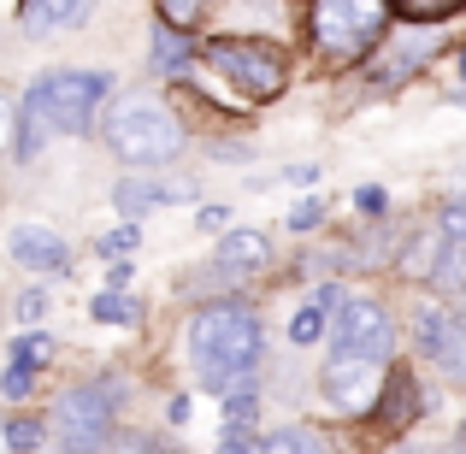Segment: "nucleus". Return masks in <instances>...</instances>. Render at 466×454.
Instances as JSON below:
<instances>
[{
    "label": "nucleus",
    "mask_w": 466,
    "mask_h": 454,
    "mask_svg": "<svg viewBox=\"0 0 466 454\" xmlns=\"http://www.w3.org/2000/svg\"><path fill=\"white\" fill-rule=\"evenodd\" d=\"M106 95H113V77H106V71H83V66L42 71V77L18 95V113H12V154L30 159L47 136H89Z\"/></svg>",
    "instance_id": "nucleus-1"
},
{
    "label": "nucleus",
    "mask_w": 466,
    "mask_h": 454,
    "mask_svg": "<svg viewBox=\"0 0 466 454\" xmlns=\"http://www.w3.org/2000/svg\"><path fill=\"white\" fill-rule=\"evenodd\" d=\"M183 348H189L195 384L237 396V389H248V378L260 372L266 337H260V318H254V307L242 301V296H230V301H213V307H201V313L189 318V337H183Z\"/></svg>",
    "instance_id": "nucleus-2"
},
{
    "label": "nucleus",
    "mask_w": 466,
    "mask_h": 454,
    "mask_svg": "<svg viewBox=\"0 0 466 454\" xmlns=\"http://www.w3.org/2000/svg\"><path fill=\"white\" fill-rule=\"evenodd\" d=\"M101 136H106V148L125 159V166H137V171L171 166V159L183 154L177 113H171L166 101H154V95H118L113 113L101 118Z\"/></svg>",
    "instance_id": "nucleus-3"
},
{
    "label": "nucleus",
    "mask_w": 466,
    "mask_h": 454,
    "mask_svg": "<svg viewBox=\"0 0 466 454\" xmlns=\"http://www.w3.org/2000/svg\"><path fill=\"white\" fill-rule=\"evenodd\" d=\"M390 0H313L308 6V30L313 47L330 66H354L360 54L390 42Z\"/></svg>",
    "instance_id": "nucleus-4"
},
{
    "label": "nucleus",
    "mask_w": 466,
    "mask_h": 454,
    "mask_svg": "<svg viewBox=\"0 0 466 454\" xmlns=\"http://www.w3.org/2000/svg\"><path fill=\"white\" fill-rule=\"evenodd\" d=\"M207 66L242 101H278L289 89V54L266 35H218V42H207Z\"/></svg>",
    "instance_id": "nucleus-5"
},
{
    "label": "nucleus",
    "mask_w": 466,
    "mask_h": 454,
    "mask_svg": "<svg viewBox=\"0 0 466 454\" xmlns=\"http://www.w3.org/2000/svg\"><path fill=\"white\" fill-rule=\"evenodd\" d=\"M330 354H354V360L390 366V354H396V318H390V307L372 301V296H354L330 318Z\"/></svg>",
    "instance_id": "nucleus-6"
},
{
    "label": "nucleus",
    "mask_w": 466,
    "mask_h": 454,
    "mask_svg": "<svg viewBox=\"0 0 466 454\" xmlns=\"http://www.w3.org/2000/svg\"><path fill=\"white\" fill-rule=\"evenodd\" d=\"M47 431L59 437V449H66V454H101L106 437H113V401H106V389H89V384L66 389Z\"/></svg>",
    "instance_id": "nucleus-7"
},
{
    "label": "nucleus",
    "mask_w": 466,
    "mask_h": 454,
    "mask_svg": "<svg viewBox=\"0 0 466 454\" xmlns=\"http://www.w3.org/2000/svg\"><path fill=\"white\" fill-rule=\"evenodd\" d=\"M413 337L431 354V366L449 384H466V313L461 307H420L413 313Z\"/></svg>",
    "instance_id": "nucleus-8"
},
{
    "label": "nucleus",
    "mask_w": 466,
    "mask_h": 454,
    "mask_svg": "<svg viewBox=\"0 0 466 454\" xmlns=\"http://www.w3.org/2000/svg\"><path fill=\"white\" fill-rule=\"evenodd\" d=\"M266 266H272V237L242 225V230H225V242H218V254H213V272L183 277V289H201V284H242V277H260Z\"/></svg>",
    "instance_id": "nucleus-9"
},
{
    "label": "nucleus",
    "mask_w": 466,
    "mask_h": 454,
    "mask_svg": "<svg viewBox=\"0 0 466 454\" xmlns=\"http://www.w3.org/2000/svg\"><path fill=\"white\" fill-rule=\"evenodd\" d=\"M325 396L342 413H366L372 401H384V366L378 360H354V354H325V372H319Z\"/></svg>",
    "instance_id": "nucleus-10"
},
{
    "label": "nucleus",
    "mask_w": 466,
    "mask_h": 454,
    "mask_svg": "<svg viewBox=\"0 0 466 454\" xmlns=\"http://www.w3.org/2000/svg\"><path fill=\"white\" fill-rule=\"evenodd\" d=\"M6 254L24 266V272H47V277L71 272V242L59 237V230H47V225H12Z\"/></svg>",
    "instance_id": "nucleus-11"
},
{
    "label": "nucleus",
    "mask_w": 466,
    "mask_h": 454,
    "mask_svg": "<svg viewBox=\"0 0 466 454\" xmlns=\"http://www.w3.org/2000/svg\"><path fill=\"white\" fill-rule=\"evenodd\" d=\"M443 47V24H408V30L390 42V54L372 66V83H401V77H413V71L425 66V59Z\"/></svg>",
    "instance_id": "nucleus-12"
},
{
    "label": "nucleus",
    "mask_w": 466,
    "mask_h": 454,
    "mask_svg": "<svg viewBox=\"0 0 466 454\" xmlns=\"http://www.w3.org/2000/svg\"><path fill=\"white\" fill-rule=\"evenodd\" d=\"M189 195H195V177L189 183H154V177H125V183H118V189H113V207H118V213H125V225H137V218L142 213H154V207H177V201H189Z\"/></svg>",
    "instance_id": "nucleus-13"
},
{
    "label": "nucleus",
    "mask_w": 466,
    "mask_h": 454,
    "mask_svg": "<svg viewBox=\"0 0 466 454\" xmlns=\"http://www.w3.org/2000/svg\"><path fill=\"white\" fill-rule=\"evenodd\" d=\"M89 12H95V0H24V35L77 30Z\"/></svg>",
    "instance_id": "nucleus-14"
},
{
    "label": "nucleus",
    "mask_w": 466,
    "mask_h": 454,
    "mask_svg": "<svg viewBox=\"0 0 466 454\" xmlns=\"http://www.w3.org/2000/svg\"><path fill=\"white\" fill-rule=\"evenodd\" d=\"M378 408H384V431H401V425H408V419H420V413L431 408V401H420L413 378L396 366V372H390V384H384V401H378Z\"/></svg>",
    "instance_id": "nucleus-15"
},
{
    "label": "nucleus",
    "mask_w": 466,
    "mask_h": 454,
    "mask_svg": "<svg viewBox=\"0 0 466 454\" xmlns=\"http://www.w3.org/2000/svg\"><path fill=\"white\" fill-rule=\"evenodd\" d=\"M195 42L183 30H171V24H154V71L159 77H183V66H189Z\"/></svg>",
    "instance_id": "nucleus-16"
},
{
    "label": "nucleus",
    "mask_w": 466,
    "mask_h": 454,
    "mask_svg": "<svg viewBox=\"0 0 466 454\" xmlns=\"http://www.w3.org/2000/svg\"><path fill=\"white\" fill-rule=\"evenodd\" d=\"M443 248H449L443 230H437V237H413L408 248H401V272H408V277H425V284H431V272H437V260H443Z\"/></svg>",
    "instance_id": "nucleus-17"
},
{
    "label": "nucleus",
    "mask_w": 466,
    "mask_h": 454,
    "mask_svg": "<svg viewBox=\"0 0 466 454\" xmlns=\"http://www.w3.org/2000/svg\"><path fill=\"white\" fill-rule=\"evenodd\" d=\"M431 289L449 296V301L466 296V242H449L443 248V260H437V272H431Z\"/></svg>",
    "instance_id": "nucleus-18"
},
{
    "label": "nucleus",
    "mask_w": 466,
    "mask_h": 454,
    "mask_svg": "<svg viewBox=\"0 0 466 454\" xmlns=\"http://www.w3.org/2000/svg\"><path fill=\"white\" fill-rule=\"evenodd\" d=\"M54 337L47 330H24V337H12V354H6V366H24V372H42L47 360H54Z\"/></svg>",
    "instance_id": "nucleus-19"
},
{
    "label": "nucleus",
    "mask_w": 466,
    "mask_h": 454,
    "mask_svg": "<svg viewBox=\"0 0 466 454\" xmlns=\"http://www.w3.org/2000/svg\"><path fill=\"white\" fill-rule=\"evenodd\" d=\"M89 313L101 318V325H142V301H130L125 289H106V296H95Z\"/></svg>",
    "instance_id": "nucleus-20"
},
{
    "label": "nucleus",
    "mask_w": 466,
    "mask_h": 454,
    "mask_svg": "<svg viewBox=\"0 0 466 454\" xmlns=\"http://www.w3.org/2000/svg\"><path fill=\"white\" fill-rule=\"evenodd\" d=\"M390 6H396L408 24H443V18H455L466 0H390Z\"/></svg>",
    "instance_id": "nucleus-21"
},
{
    "label": "nucleus",
    "mask_w": 466,
    "mask_h": 454,
    "mask_svg": "<svg viewBox=\"0 0 466 454\" xmlns=\"http://www.w3.org/2000/svg\"><path fill=\"white\" fill-rule=\"evenodd\" d=\"M207 6H213V0H154L159 24H171V30H183V35L201 24V12H207Z\"/></svg>",
    "instance_id": "nucleus-22"
},
{
    "label": "nucleus",
    "mask_w": 466,
    "mask_h": 454,
    "mask_svg": "<svg viewBox=\"0 0 466 454\" xmlns=\"http://www.w3.org/2000/svg\"><path fill=\"white\" fill-rule=\"evenodd\" d=\"M284 454H330V443H325V431H313V425H284V431L272 437Z\"/></svg>",
    "instance_id": "nucleus-23"
},
{
    "label": "nucleus",
    "mask_w": 466,
    "mask_h": 454,
    "mask_svg": "<svg viewBox=\"0 0 466 454\" xmlns=\"http://www.w3.org/2000/svg\"><path fill=\"white\" fill-rule=\"evenodd\" d=\"M42 443H47V425L24 419V413H12V419H6V449L12 454H35Z\"/></svg>",
    "instance_id": "nucleus-24"
},
{
    "label": "nucleus",
    "mask_w": 466,
    "mask_h": 454,
    "mask_svg": "<svg viewBox=\"0 0 466 454\" xmlns=\"http://www.w3.org/2000/svg\"><path fill=\"white\" fill-rule=\"evenodd\" d=\"M137 248H142V225H118V230H106V237L95 242V254L113 260V266H118V254H137Z\"/></svg>",
    "instance_id": "nucleus-25"
},
{
    "label": "nucleus",
    "mask_w": 466,
    "mask_h": 454,
    "mask_svg": "<svg viewBox=\"0 0 466 454\" xmlns=\"http://www.w3.org/2000/svg\"><path fill=\"white\" fill-rule=\"evenodd\" d=\"M319 337H325V313H319V307L308 301L296 318H289V342H296V348H313Z\"/></svg>",
    "instance_id": "nucleus-26"
},
{
    "label": "nucleus",
    "mask_w": 466,
    "mask_h": 454,
    "mask_svg": "<svg viewBox=\"0 0 466 454\" xmlns=\"http://www.w3.org/2000/svg\"><path fill=\"white\" fill-rule=\"evenodd\" d=\"M47 307H54V296H47V289H24V296L12 301V318H18V325H42Z\"/></svg>",
    "instance_id": "nucleus-27"
},
{
    "label": "nucleus",
    "mask_w": 466,
    "mask_h": 454,
    "mask_svg": "<svg viewBox=\"0 0 466 454\" xmlns=\"http://www.w3.org/2000/svg\"><path fill=\"white\" fill-rule=\"evenodd\" d=\"M254 413H260L254 389H237V396L225 401V425H230V431H248V425H254Z\"/></svg>",
    "instance_id": "nucleus-28"
},
{
    "label": "nucleus",
    "mask_w": 466,
    "mask_h": 454,
    "mask_svg": "<svg viewBox=\"0 0 466 454\" xmlns=\"http://www.w3.org/2000/svg\"><path fill=\"white\" fill-rule=\"evenodd\" d=\"M437 225H443V237H449V242H466V183H461L455 201L443 207V218H437Z\"/></svg>",
    "instance_id": "nucleus-29"
},
{
    "label": "nucleus",
    "mask_w": 466,
    "mask_h": 454,
    "mask_svg": "<svg viewBox=\"0 0 466 454\" xmlns=\"http://www.w3.org/2000/svg\"><path fill=\"white\" fill-rule=\"evenodd\" d=\"M354 207H360V218H372V225H384V213H390V195L378 189V183H366V189L354 195Z\"/></svg>",
    "instance_id": "nucleus-30"
},
{
    "label": "nucleus",
    "mask_w": 466,
    "mask_h": 454,
    "mask_svg": "<svg viewBox=\"0 0 466 454\" xmlns=\"http://www.w3.org/2000/svg\"><path fill=\"white\" fill-rule=\"evenodd\" d=\"M313 307H319V313H325V318H337L342 307H349V289H342L337 277H330V284H319V289H313Z\"/></svg>",
    "instance_id": "nucleus-31"
},
{
    "label": "nucleus",
    "mask_w": 466,
    "mask_h": 454,
    "mask_svg": "<svg viewBox=\"0 0 466 454\" xmlns=\"http://www.w3.org/2000/svg\"><path fill=\"white\" fill-rule=\"evenodd\" d=\"M35 384V372H24V366H6V378H0V389H6V401H24Z\"/></svg>",
    "instance_id": "nucleus-32"
},
{
    "label": "nucleus",
    "mask_w": 466,
    "mask_h": 454,
    "mask_svg": "<svg viewBox=\"0 0 466 454\" xmlns=\"http://www.w3.org/2000/svg\"><path fill=\"white\" fill-rule=\"evenodd\" d=\"M218 454H266V443L254 431H225V449Z\"/></svg>",
    "instance_id": "nucleus-33"
},
{
    "label": "nucleus",
    "mask_w": 466,
    "mask_h": 454,
    "mask_svg": "<svg viewBox=\"0 0 466 454\" xmlns=\"http://www.w3.org/2000/svg\"><path fill=\"white\" fill-rule=\"evenodd\" d=\"M319 225H325V207L319 201H301L296 213H289V230H319Z\"/></svg>",
    "instance_id": "nucleus-34"
},
{
    "label": "nucleus",
    "mask_w": 466,
    "mask_h": 454,
    "mask_svg": "<svg viewBox=\"0 0 466 454\" xmlns=\"http://www.w3.org/2000/svg\"><path fill=\"white\" fill-rule=\"evenodd\" d=\"M101 454H154V443L148 437H118V443H106Z\"/></svg>",
    "instance_id": "nucleus-35"
},
{
    "label": "nucleus",
    "mask_w": 466,
    "mask_h": 454,
    "mask_svg": "<svg viewBox=\"0 0 466 454\" xmlns=\"http://www.w3.org/2000/svg\"><path fill=\"white\" fill-rule=\"evenodd\" d=\"M230 225V207H201V230H225Z\"/></svg>",
    "instance_id": "nucleus-36"
},
{
    "label": "nucleus",
    "mask_w": 466,
    "mask_h": 454,
    "mask_svg": "<svg viewBox=\"0 0 466 454\" xmlns=\"http://www.w3.org/2000/svg\"><path fill=\"white\" fill-rule=\"evenodd\" d=\"M455 454H466V425H461V437H455Z\"/></svg>",
    "instance_id": "nucleus-37"
},
{
    "label": "nucleus",
    "mask_w": 466,
    "mask_h": 454,
    "mask_svg": "<svg viewBox=\"0 0 466 454\" xmlns=\"http://www.w3.org/2000/svg\"><path fill=\"white\" fill-rule=\"evenodd\" d=\"M266 454H284V449H278V443H266Z\"/></svg>",
    "instance_id": "nucleus-38"
},
{
    "label": "nucleus",
    "mask_w": 466,
    "mask_h": 454,
    "mask_svg": "<svg viewBox=\"0 0 466 454\" xmlns=\"http://www.w3.org/2000/svg\"><path fill=\"white\" fill-rule=\"evenodd\" d=\"M408 454H437V449H408Z\"/></svg>",
    "instance_id": "nucleus-39"
},
{
    "label": "nucleus",
    "mask_w": 466,
    "mask_h": 454,
    "mask_svg": "<svg viewBox=\"0 0 466 454\" xmlns=\"http://www.w3.org/2000/svg\"><path fill=\"white\" fill-rule=\"evenodd\" d=\"M461 77H466V54H461Z\"/></svg>",
    "instance_id": "nucleus-40"
},
{
    "label": "nucleus",
    "mask_w": 466,
    "mask_h": 454,
    "mask_svg": "<svg viewBox=\"0 0 466 454\" xmlns=\"http://www.w3.org/2000/svg\"><path fill=\"white\" fill-rule=\"evenodd\" d=\"M59 454H66V449H59Z\"/></svg>",
    "instance_id": "nucleus-41"
}]
</instances>
